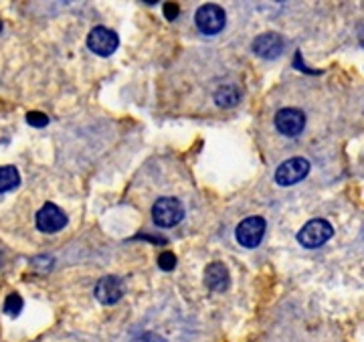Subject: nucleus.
I'll use <instances>...</instances> for the list:
<instances>
[{
	"label": "nucleus",
	"mask_w": 364,
	"mask_h": 342,
	"mask_svg": "<svg viewBox=\"0 0 364 342\" xmlns=\"http://www.w3.org/2000/svg\"><path fill=\"white\" fill-rule=\"evenodd\" d=\"M332 235H334V227L326 219H314L301 227V231L298 233V241L299 245H304L308 250H316V247L324 245Z\"/></svg>",
	"instance_id": "1"
},
{
	"label": "nucleus",
	"mask_w": 364,
	"mask_h": 342,
	"mask_svg": "<svg viewBox=\"0 0 364 342\" xmlns=\"http://www.w3.org/2000/svg\"><path fill=\"white\" fill-rule=\"evenodd\" d=\"M152 217L158 227H174L182 221L184 217V207L178 198L164 197L158 198L152 207Z\"/></svg>",
	"instance_id": "2"
},
{
	"label": "nucleus",
	"mask_w": 364,
	"mask_h": 342,
	"mask_svg": "<svg viewBox=\"0 0 364 342\" xmlns=\"http://www.w3.org/2000/svg\"><path fill=\"white\" fill-rule=\"evenodd\" d=\"M195 23L203 35H217L225 26V11L219 4H205L196 11Z\"/></svg>",
	"instance_id": "3"
},
{
	"label": "nucleus",
	"mask_w": 364,
	"mask_h": 342,
	"mask_svg": "<svg viewBox=\"0 0 364 342\" xmlns=\"http://www.w3.org/2000/svg\"><path fill=\"white\" fill-rule=\"evenodd\" d=\"M308 172H310V162L306 158H289L275 171V183L279 186H291L304 181Z\"/></svg>",
	"instance_id": "4"
},
{
	"label": "nucleus",
	"mask_w": 364,
	"mask_h": 342,
	"mask_svg": "<svg viewBox=\"0 0 364 342\" xmlns=\"http://www.w3.org/2000/svg\"><path fill=\"white\" fill-rule=\"evenodd\" d=\"M117 45H119L117 35L105 26H95L87 35V47L100 57H109L112 53H116Z\"/></svg>",
	"instance_id": "5"
},
{
	"label": "nucleus",
	"mask_w": 364,
	"mask_h": 342,
	"mask_svg": "<svg viewBox=\"0 0 364 342\" xmlns=\"http://www.w3.org/2000/svg\"><path fill=\"white\" fill-rule=\"evenodd\" d=\"M263 235H265V221L261 217H249L237 227V241L247 250L257 247Z\"/></svg>",
	"instance_id": "6"
},
{
	"label": "nucleus",
	"mask_w": 364,
	"mask_h": 342,
	"mask_svg": "<svg viewBox=\"0 0 364 342\" xmlns=\"http://www.w3.org/2000/svg\"><path fill=\"white\" fill-rule=\"evenodd\" d=\"M275 128L284 136H298L306 128V116L296 107H284L275 114Z\"/></svg>",
	"instance_id": "7"
},
{
	"label": "nucleus",
	"mask_w": 364,
	"mask_h": 342,
	"mask_svg": "<svg viewBox=\"0 0 364 342\" xmlns=\"http://www.w3.org/2000/svg\"><path fill=\"white\" fill-rule=\"evenodd\" d=\"M67 225V215L57 205L47 203L37 213V227L43 233H57Z\"/></svg>",
	"instance_id": "8"
},
{
	"label": "nucleus",
	"mask_w": 364,
	"mask_h": 342,
	"mask_svg": "<svg viewBox=\"0 0 364 342\" xmlns=\"http://www.w3.org/2000/svg\"><path fill=\"white\" fill-rule=\"evenodd\" d=\"M122 296H124V284L116 276L102 277L97 282V286H95V298L102 304H105V306H112V304L119 302Z\"/></svg>",
	"instance_id": "9"
},
{
	"label": "nucleus",
	"mask_w": 364,
	"mask_h": 342,
	"mask_svg": "<svg viewBox=\"0 0 364 342\" xmlns=\"http://www.w3.org/2000/svg\"><path fill=\"white\" fill-rule=\"evenodd\" d=\"M284 51V39L277 33H263L253 41V53L261 59H275Z\"/></svg>",
	"instance_id": "10"
},
{
	"label": "nucleus",
	"mask_w": 364,
	"mask_h": 342,
	"mask_svg": "<svg viewBox=\"0 0 364 342\" xmlns=\"http://www.w3.org/2000/svg\"><path fill=\"white\" fill-rule=\"evenodd\" d=\"M229 282H231L229 269L223 263H210L207 269H205V284L213 292H225V289L229 288Z\"/></svg>",
	"instance_id": "11"
},
{
	"label": "nucleus",
	"mask_w": 364,
	"mask_h": 342,
	"mask_svg": "<svg viewBox=\"0 0 364 342\" xmlns=\"http://www.w3.org/2000/svg\"><path fill=\"white\" fill-rule=\"evenodd\" d=\"M241 100V92L237 85H223L215 92V102L221 107H235Z\"/></svg>",
	"instance_id": "12"
},
{
	"label": "nucleus",
	"mask_w": 364,
	"mask_h": 342,
	"mask_svg": "<svg viewBox=\"0 0 364 342\" xmlns=\"http://www.w3.org/2000/svg\"><path fill=\"white\" fill-rule=\"evenodd\" d=\"M21 183V174L14 166H0V193H9Z\"/></svg>",
	"instance_id": "13"
},
{
	"label": "nucleus",
	"mask_w": 364,
	"mask_h": 342,
	"mask_svg": "<svg viewBox=\"0 0 364 342\" xmlns=\"http://www.w3.org/2000/svg\"><path fill=\"white\" fill-rule=\"evenodd\" d=\"M23 310V298L18 294H11L4 302V312L9 316H18Z\"/></svg>",
	"instance_id": "14"
},
{
	"label": "nucleus",
	"mask_w": 364,
	"mask_h": 342,
	"mask_svg": "<svg viewBox=\"0 0 364 342\" xmlns=\"http://www.w3.org/2000/svg\"><path fill=\"white\" fill-rule=\"evenodd\" d=\"M158 267L164 269V272L174 269V267H176V255H174L172 251H162V253L158 255Z\"/></svg>",
	"instance_id": "15"
},
{
	"label": "nucleus",
	"mask_w": 364,
	"mask_h": 342,
	"mask_svg": "<svg viewBox=\"0 0 364 342\" xmlns=\"http://www.w3.org/2000/svg\"><path fill=\"white\" fill-rule=\"evenodd\" d=\"M26 124L33 126V128H43V126L49 124V118H47V114H41V112H28L26 114Z\"/></svg>",
	"instance_id": "16"
},
{
	"label": "nucleus",
	"mask_w": 364,
	"mask_h": 342,
	"mask_svg": "<svg viewBox=\"0 0 364 342\" xmlns=\"http://www.w3.org/2000/svg\"><path fill=\"white\" fill-rule=\"evenodd\" d=\"M181 13V9H178V4H174V2H166L164 4V16L168 18V21H174L176 16Z\"/></svg>",
	"instance_id": "17"
},
{
	"label": "nucleus",
	"mask_w": 364,
	"mask_h": 342,
	"mask_svg": "<svg viewBox=\"0 0 364 342\" xmlns=\"http://www.w3.org/2000/svg\"><path fill=\"white\" fill-rule=\"evenodd\" d=\"M132 342H162V341H160V336H156V334H152V332H146V334L138 336L136 341H132Z\"/></svg>",
	"instance_id": "18"
},
{
	"label": "nucleus",
	"mask_w": 364,
	"mask_h": 342,
	"mask_svg": "<svg viewBox=\"0 0 364 342\" xmlns=\"http://www.w3.org/2000/svg\"><path fill=\"white\" fill-rule=\"evenodd\" d=\"M360 45H363V47H364V33H363V35H360Z\"/></svg>",
	"instance_id": "19"
},
{
	"label": "nucleus",
	"mask_w": 364,
	"mask_h": 342,
	"mask_svg": "<svg viewBox=\"0 0 364 342\" xmlns=\"http://www.w3.org/2000/svg\"><path fill=\"white\" fill-rule=\"evenodd\" d=\"M0 31H2V21H0Z\"/></svg>",
	"instance_id": "20"
}]
</instances>
